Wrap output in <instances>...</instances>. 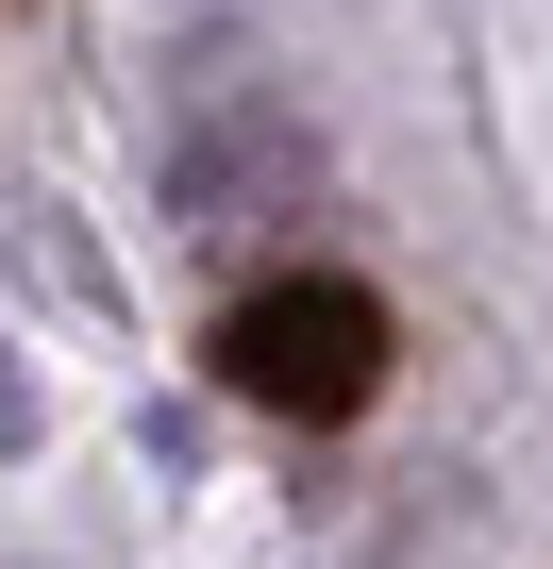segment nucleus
I'll return each mask as SVG.
<instances>
[{"label":"nucleus","mask_w":553,"mask_h":569,"mask_svg":"<svg viewBox=\"0 0 553 569\" xmlns=\"http://www.w3.org/2000/svg\"><path fill=\"white\" fill-rule=\"evenodd\" d=\"M218 386H235L251 419L336 436V419H369V402H386V302H369V284H336V268L251 284V302L218 319Z\"/></svg>","instance_id":"1"}]
</instances>
